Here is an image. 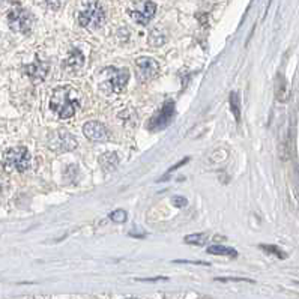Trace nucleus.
<instances>
[{"mask_svg":"<svg viewBox=\"0 0 299 299\" xmlns=\"http://www.w3.org/2000/svg\"><path fill=\"white\" fill-rule=\"evenodd\" d=\"M83 133H84V135L89 140H92V141H104V140L108 138V130L105 128L104 124L97 122V121L87 122L83 127Z\"/></svg>","mask_w":299,"mask_h":299,"instance_id":"obj_8","label":"nucleus"},{"mask_svg":"<svg viewBox=\"0 0 299 299\" xmlns=\"http://www.w3.org/2000/svg\"><path fill=\"white\" fill-rule=\"evenodd\" d=\"M48 144H50V147H51L53 151L65 152V151H72V149H75L77 141H75V138L68 133V131L61 130V131H56V133H53L50 135Z\"/></svg>","mask_w":299,"mask_h":299,"instance_id":"obj_5","label":"nucleus"},{"mask_svg":"<svg viewBox=\"0 0 299 299\" xmlns=\"http://www.w3.org/2000/svg\"><path fill=\"white\" fill-rule=\"evenodd\" d=\"M218 281H251V280H245V278H218Z\"/></svg>","mask_w":299,"mask_h":299,"instance_id":"obj_21","label":"nucleus"},{"mask_svg":"<svg viewBox=\"0 0 299 299\" xmlns=\"http://www.w3.org/2000/svg\"><path fill=\"white\" fill-rule=\"evenodd\" d=\"M83 65H84V56L77 48H74L69 57L65 61V68L68 71H78Z\"/></svg>","mask_w":299,"mask_h":299,"instance_id":"obj_12","label":"nucleus"},{"mask_svg":"<svg viewBox=\"0 0 299 299\" xmlns=\"http://www.w3.org/2000/svg\"><path fill=\"white\" fill-rule=\"evenodd\" d=\"M135 67H137V71H138V75L141 80H152L158 75L160 72V65L158 62L154 59V57H149V56H143L140 59H137L135 62Z\"/></svg>","mask_w":299,"mask_h":299,"instance_id":"obj_7","label":"nucleus"},{"mask_svg":"<svg viewBox=\"0 0 299 299\" xmlns=\"http://www.w3.org/2000/svg\"><path fill=\"white\" fill-rule=\"evenodd\" d=\"M174 116V102L173 101H167L166 104L163 105V108L160 110V113L151 119V124H149V130L152 131H160L163 128H166L167 125L171 122Z\"/></svg>","mask_w":299,"mask_h":299,"instance_id":"obj_6","label":"nucleus"},{"mask_svg":"<svg viewBox=\"0 0 299 299\" xmlns=\"http://www.w3.org/2000/svg\"><path fill=\"white\" fill-rule=\"evenodd\" d=\"M230 107H232V111H233V114H234V117H236V121L239 122V121H241L239 97H237V94H234V92H232V94H230Z\"/></svg>","mask_w":299,"mask_h":299,"instance_id":"obj_16","label":"nucleus"},{"mask_svg":"<svg viewBox=\"0 0 299 299\" xmlns=\"http://www.w3.org/2000/svg\"><path fill=\"white\" fill-rule=\"evenodd\" d=\"M171 203H173L176 207H184V206H187V199H184V197H173V199H171Z\"/></svg>","mask_w":299,"mask_h":299,"instance_id":"obj_19","label":"nucleus"},{"mask_svg":"<svg viewBox=\"0 0 299 299\" xmlns=\"http://www.w3.org/2000/svg\"><path fill=\"white\" fill-rule=\"evenodd\" d=\"M119 155L116 152H105L100 157V164L104 170L107 171H113L116 166L119 164Z\"/></svg>","mask_w":299,"mask_h":299,"instance_id":"obj_13","label":"nucleus"},{"mask_svg":"<svg viewBox=\"0 0 299 299\" xmlns=\"http://www.w3.org/2000/svg\"><path fill=\"white\" fill-rule=\"evenodd\" d=\"M62 2H64V0H45V3H47L50 8H53V9H59L61 5H62Z\"/></svg>","mask_w":299,"mask_h":299,"instance_id":"obj_20","label":"nucleus"},{"mask_svg":"<svg viewBox=\"0 0 299 299\" xmlns=\"http://www.w3.org/2000/svg\"><path fill=\"white\" fill-rule=\"evenodd\" d=\"M24 71H26V74H27L34 81L38 83V81H42V80L47 77V74H48V65L44 64V62L36 61L34 64L24 67Z\"/></svg>","mask_w":299,"mask_h":299,"instance_id":"obj_11","label":"nucleus"},{"mask_svg":"<svg viewBox=\"0 0 299 299\" xmlns=\"http://www.w3.org/2000/svg\"><path fill=\"white\" fill-rule=\"evenodd\" d=\"M8 23H9L11 29L15 31V32L29 34L31 29H32L34 20H32L31 14L26 9H23L20 6H15L8 14Z\"/></svg>","mask_w":299,"mask_h":299,"instance_id":"obj_4","label":"nucleus"},{"mask_svg":"<svg viewBox=\"0 0 299 299\" xmlns=\"http://www.w3.org/2000/svg\"><path fill=\"white\" fill-rule=\"evenodd\" d=\"M32 157L29 154V151L23 146H17V147H11L6 149L3 154V166L5 168H12L17 170L20 173L26 171L31 167Z\"/></svg>","mask_w":299,"mask_h":299,"instance_id":"obj_3","label":"nucleus"},{"mask_svg":"<svg viewBox=\"0 0 299 299\" xmlns=\"http://www.w3.org/2000/svg\"><path fill=\"white\" fill-rule=\"evenodd\" d=\"M128 78H130V74L127 69H113V74L110 75V86L113 92H122L127 86Z\"/></svg>","mask_w":299,"mask_h":299,"instance_id":"obj_10","label":"nucleus"},{"mask_svg":"<svg viewBox=\"0 0 299 299\" xmlns=\"http://www.w3.org/2000/svg\"><path fill=\"white\" fill-rule=\"evenodd\" d=\"M155 11H157V5L154 2L147 0V2H144L143 8H138V9L131 11V17H133L137 23H140V24H147L154 18Z\"/></svg>","mask_w":299,"mask_h":299,"instance_id":"obj_9","label":"nucleus"},{"mask_svg":"<svg viewBox=\"0 0 299 299\" xmlns=\"http://www.w3.org/2000/svg\"><path fill=\"white\" fill-rule=\"evenodd\" d=\"M78 107H80V95L75 89L69 86H61L53 92L50 100V108L54 113H57L59 117L68 119L74 116Z\"/></svg>","mask_w":299,"mask_h":299,"instance_id":"obj_1","label":"nucleus"},{"mask_svg":"<svg viewBox=\"0 0 299 299\" xmlns=\"http://www.w3.org/2000/svg\"><path fill=\"white\" fill-rule=\"evenodd\" d=\"M207 253L209 254H215V256H229V257H236L237 256L236 250L224 247V245H212V247L207 248Z\"/></svg>","mask_w":299,"mask_h":299,"instance_id":"obj_14","label":"nucleus"},{"mask_svg":"<svg viewBox=\"0 0 299 299\" xmlns=\"http://www.w3.org/2000/svg\"><path fill=\"white\" fill-rule=\"evenodd\" d=\"M207 239V234L204 233H196V234H190V236H185V242L187 244H191V245H203Z\"/></svg>","mask_w":299,"mask_h":299,"instance_id":"obj_15","label":"nucleus"},{"mask_svg":"<svg viewBox=\"0 0 299 299\" xmlns=\"http://www.w3.org/2000/svg\"><path fill=\"white\" fill-rule=\"evenodd\" d=\"M127 218H128V214L124 209H117V211L110 214V220L114 221V223H125Z\"/></svg>","mask_w":299,"mask_h":299,"instance_id":"obj_18","label":"nucleus"},{"mask_svg":"<svg viewBox=\"0 0 299 299\" xmlns=\"http://www.w3.org/2000/svg\"><path fill=\"white\" fill-rule=\"evenodd\" d=\"M105 20V12L98 0H87L84 8L78 14V23L84 29L95 31L100 29Z\"/></svg>","mask_w":299,"mask_h":299,"instance_id":"obj_2","label":"nucleus"},{"mask_svg":"<svg viewBox=\"0 0 299 299\" xmlns=\"http://www.w3.org/2000/svg\"><path fill=\"white\" fill-rule=\"evenodd\" d=\"M260 248L266 251L267 254H272V256H277V257H280V259H286V254L278 248V247H275V245H260Z\"/></svg>","mask_w":299,"mask_h":299,"instance_id":"obj_17","label":"nucleus"}]
</instances>
